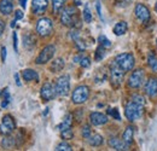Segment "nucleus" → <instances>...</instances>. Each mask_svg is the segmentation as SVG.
Returning a JSON list of instances; mask_svg holds the SVG:
<instances>
[{
	"label": "nucleus",
	"mask_w": 157,
	"mask_h": 151,
	"mask_svg": "<svg viewBox=\"0 0 157 151\" xmlns=\"http://www.w3.org/2000/svg\"><path fill=\"white\" fill-rule=\"evenodd\" d=\"M60 134H62V138L63 139H71L73 138V131H71V128L60 131Z\"/></svg>",
	"instance_id": "nucleus-32"
},
{
	"label": "nucleus",
	"mask_w": 157,
	"mask_h": 151,
	"mask_svg": "<svg viewBox=\"0 0 157 151\" xmlns=\"http://www.w3.org/2000/svg\"><path fill=\"white\" fill-rule=\"evenodd\" d=\"M67 2V0H52V7L55 12H59L62 10V7L64 6V4Z\"/></svg>",
	"instance_id": "nucleus-26"
},
{
	"label": "nucleus",
	"mask_w": 157,
	"mask_h": 151,
	"mask_svg": "<svg viewBox=\"0 0 157 151\" xmlns=\"http://www.w3.org/2000/svg\"><path fill=\"white\" fill-rule=\"evenodd\" d=\"M91 127L88 126V125H86V126H83L82 127V137L83 138H86V139H88L90 137H91Z\"/></svg>",
	"instance_id": "nucleus-34"
},
{
	"label": "nucleus",
	"mask_w": 157,
	"mask_h": 151,
	"mask_svg": "<svg viewBox=\"0 0 157 151\" xmlns=\"http://www.w3.org/2000/svg\"><path fill=\"white\" fill-rule=\"evenodd\" d=\"M12 38H13V48H15V51H16V52H18V42H17V33H15V32H13V35H12Z\"/></svg>",
	"instance_id": "nucleus-39"
},
{
	"label": "nucleus",
	"mask_w": 157,
	"mask_h": 151,
	"mask_svg": "<svg viewBox=\"0 0 157 151\" xmlns=\"http://www.w3.org/2000/svg\"><path fill=\"white\" fill-rule=\"evenodd\" d=\"M133 138H134V128H133L132 126H128V127L124 130L123 134H122V139H123L124 143H127V144L129 145V144H132Z\"/></svg>",
	"instance_id": "nucleus-20"
},
{
	"label": "nucleus",
	"mask_w": 157,
	"mask_h": 151,
	"mask_svg": "<svg viewBox=\"0 0 157 151\" xmlns=\"http://www.w3.org/2000/svg\"><path fill=\"white\" fill-rule=\"evenodd\" d=\"M64 65H65V62H64L63 58H56V59L52 62L50 69H51L52 73H58V72H60V70L64 68Z\"/></svg>",
	"instance_id": "nucleus-22"
},
{
	"label": "nucleus",
	"mask_w": 157,
	"mask_h": 151,
	"mask_svg": "<svg viewBox=\"0 0 157 151\" xmlns=\"http://www.w3.org/2000/svg\"><path fill=\"white\" fill-rule=\"evenodd\" d=\"M56 150L57 151H71V146L68 144V143H65V141H62L60 144L57 145V148H56Z\"/></svg>",
	"instance_id": "nucleus-30"
},
{
	"label": "nucleus",
	"mask_w": 157,
	"mask_h": 151,
	"mask_svg": "<svg viewBox=\"0 0 157 151\" xmlns=\"http://www.w3.org/2000/svg\"><path fill=\"white\" fill-rule=\"evenodd\" d=\"M104 143V139L100 134H93L88 138V144L91 146H100Z\"/></svg>",
	"instance_id": "nucleus-24"
},
{
	"label": "nucleus",
	"mask_w": 157,
	"mask_h": 151,
	"mask_svg": "<svg viewBox=\"0 0 157 151\" xmlns=\"http://www.w3.org/2000/svg\"><path fill=\"white\" fill-rule=\"evenodd\" d=\"M48 1L47 0H33V5H32V10L35 15H42L46 9H47Z\"/></svg>",
	"instance_id": "nucleus-13"
},
{
	"label": "nucleus",
	"mask_w": 157,
	"mask_h": 151,
	"mask_svg": "<svg viewBox=\"0 0 157 151\" xmlns=\"http://www.w3.org/2000/svg\"><path fill=\"white\" fill-rule=\"evenodd\" d=\"M16 128V123H15V118L11 115H5L2 117L1 125H0V132L4 135H9L13 132V130Z\"/></svg>",
	"instance_id": "nucleus-9"
},
{
	"label": "nucleus",
	"mask_w": 157,
	"mask_h": 151,
	"mask_svg": "<svg viewBox=\"0 0 157 151\" xmlns=\"http://www.w3.org/2000/svg\"><path fill=\"white\" fill-rule=\"evenodd\" d=\"M80 64L82 68H88L91 65V59L88 57H81L80 59Z\"/></svg>",
	"instance_id": "nucleus-35"
},
{
	"label": "nucleus",
	"mask_w": 157,
	"mask_h": 151,
	"mask_svg": "<svg viewBox=\"0 0 157 151\" xmlns=\"http://www.w3.org/2000/svg\"><path fill=\"white\" fill-rule=\"evenodd\" d=\"M2 95H4V100L1 102V108H6L9 105V103H10V92H9V88H5L4 92H2Z\"/></svg>",
	"instance_id": "nucleus-28"
},
{
	"label": "nucleus",
	"mask_w": 157,
	"mask_h": 151,
	"mask_svg": "<svg viewBox=\"0 0 157 151\" xmlns=\"http://www.w3.org/2000/svg\"><path fill=\"white\" fill-rule=\"evenodd\" d=\"M147 62H149V67L152 69V72L157 73V57L154 53H150L147 57Z\"/></svg>",
	"instance_id": "nucleus-25"
},
{
	"label": "nucleus",
	"mask_w": 157,
	"mask_h": 151,
	"mask_svg": "<svg viewBox=\"0 0 157 151\" xmlns=\"http://www.w3.org/2000/svg\"><path fill=\"white\" fill-rule=\"evenodd\" d=\"M22 77L24 81H39V75L33 69H25L22 72Z\"/></svg>",
	"instance_id": "nucleus-18"
},
{
	"label": "nucleus",
	"mask_w": 157,
	"mask_h": 151,
	"mask_svg": "<svg viewBox=\"0 0 157 151\" xmlns=\"http://www.w3.org/2000/svg\"><path fill=\"white\" fill-rule=\"evenodd\" d=\"M4 30H5V22L2 19H0V37L4 33Z\"/></svg>",
	"instance_id": "nucleus-43"
},
{
	"label": "nucleus",
	"mask_w": 157,
	"mask_h": 151,
	"mask_svg": "<svg viewBox=\"0 0 157 151\" xmlns=\"http://www.w3.org/2000/svg\"><path fill=\"white\" fill-rule=\"evenodd\" d=\"M69 37H70V39H73L74 41H76V40H78V37H80V33H78V30H71L70 32V34H69Z\"/></svg>",
	"instance_id": "nucleus-38"
},
{
	"label": "nucleus",
	"mask_w": 157,
	"mask_h": 151,
	"mask_svg": "<svg viewBox=\"0 0 157 151\" xmlns=\"http://www.w3.org/2000/svg\"><path fill=\"white\" fill-rule=\"evenodd\" d=\"M15 80H16V85H17V86H21L20 75H18V74H17V73H16V74H15Z\"/></svg>",
	"instance_id": "nucleus-44"
},
{
	"label": "nucleus",
	"mask_w": 157,
	"mask_h": 151,
	"mask_svg": "<svg viewBox=\"0 0 157 151\" xmlns=\"http://www.w3.org/2000/svg\"><path fill=\"white\" fill-rule=\"evenodd\" d=\"M71 125H73V115H71V114H68V115H65L64 120H63L62 123L59 125V130H60V131H64V130L71 128Z\"/></svg>",
	"instance_id": "nucleus-23"
},
{
	"label": "nucleus",
	"mask_w": 157,
	"mask_h": 151,
	"mask_svg": "<svg viewBox=\"0 0 157 151\" xmlns=\"http://www.w3.org/2000/svg\"><path fill=\"white\" fill-rule=\"evenodd\" d=\"M88 97H90V88L85 85H81L74 90L71 95V100L74 104H82L88 99Z\"/></svg>",
	"instance_id": "nucleus-5"
},
{
	"label": "nucleus",
	"mask_w": 157,
	"mask_h": 151,
	"mask_svg": "<svg viewBox=\"0 0 157 151\" xmlns=\"http://www.w3.org/2000/svg\"><path fill=\"white\" fill-rule=\"evenodd\" d=\"M20 5L23 7V9H25V5H27V0H20Z\"/></svg>",
	"instance_id": "nucleus-45"
},
{
	"label": "nucleus",
	"mask_w": 157,
	"mask_h": 151,
	"mask_svg": "<svg viewBox=\"0 0 157 151\" xmlns=\"http://www.w3.org/2000/svg\"><path fill=\"white\" fill-rule=\"evenodd\" d=\"M134 12H136L137 18L140 22H143V23H146L150 19V11H149V9L144 4H137Z\"/></svg>",
	"instance_id": "nucleus-12"
},
{
	"label": "nucleus",
	"mask_w": 157,
	"mask_h": 151,
	"mask_svg": "<svg viewBox=\"0 0 157 151\" xmlns=\"http://www.w3.org/2000/svg\"><path fill=\"white\" fill-rule=\"evenodd\" d=\"M1 60H2V62L6 60V47H5V46L1 47Z\"/></svg>",
	"instance_id": "nucleus-42"
},
{
	"label": "nucleus",
	"mask_w": 157,
	"mask_h": 151,
	"mask_svg": "<svg viewBox=\"0 0 157 151\" xmlns=\"http://www.w3.org/2000/svg\"><path fill=\"white\" fill-rule=\"evenodd\" d=\"M60 22L63 25L67 27H75L76 23H80V21L78 18V11L74 6H68L62 11L60 15ZM80 25V24H78Z\"/></svg>",
	"instance_id": "nucleus-2"
},
{
	"label": "nucleus",
	"mask_w": 157,
	"mask_h": 151,
	"mask_svg": "<svg viewBox=\"0 0 157 151\" xmlns=\"http://www.w3.org/2000/svg\"><path fill=\"white\" fill-rule=\"evenodd\" d=\"M109 145H110L113 149H115V150H117V151L129 150V145H128L127 143H124L123 139L121 140V139H118V138H110V139H109Z\"/></svg>",
	"instance_id": "nucleus-15"
},
{
	"label": "nucleus",
	"mask_w": 157,
	"mask_h": 151,
	"mask_svg": "<svg viewBox=\"0 0 157 151\" xmlns=\"http://www.w3.org/2000/svg\"><path fill=\"white\" fill-rule=\"evenodd\" d=\"M35 42H36V40L34 38V35H32L29 33L23 37V45H24V47L27 50H32L35 46Z\"/></svg>",
	"instance_id": "nucleus-21"
},
{
	"label": "nucleus",
	"mask_w": 157,
	"mask_h": 151,
	"mask_svg": "<svg viewBox=\"0 0 157 151\" xmlns=\"http://www.w3.org/2000/svg\"><path fill=\"white\" fill-rule=\"evenodd\" d=\"M15 25H16V19H13V21H12V22H11V27H12V28H13V27H15Z\"/></svg>",
	"instance_id": "nucleus-46"
},
{
	"label": "nucleus",
	"mask_w": 157,
	"mask_h": 151,
	"mask_svg": "<svg viewBox=\"0 0 157 151\" xmlns=\"http://www.w3.org/2000/svg\"><path fill=\"white\" fill-rule=\"evenodd\" d=\"M53 32V23L50 18H40L38 21V24H36V33L39 34L40 37L42 38H46V37H50Z\"/></svg>",
	"instance_id": "nucleus-4"
},
{
	"label": "nucleus",
	"mask_w": 157,
	"mask_h": 151,
	"mask_svg": "<svg viewBox=\"0 0 157 151\" xmlns=\"http://www.w3.org/2000/svg\"><path fill=\"white\" fill-rule=\"evenodd\" d=\"M145 92L149 97H156L157 95V79L151 77L147 80L145 85Z\"/></svg>",
	"instance_id": "nucleus-16"
},
{
	"label": "nucleus",
	"mask_w": 157,
	"mask_h": 151,
	"mask_svg": "<svg viewBox=\"0 0 157 151\" xmlns=\"http://www.w3.org/2000/svg\"><path fill=\"white\" fill-rule=\"evenodd\" d=\"M13 11V1L12 0H1L0 1V14L4 16L11 15Z\"/></svg>",
	"instance_id": "nucleus-17"
},
{
	"label": "nucleus",
	"mask_w": 157,
	"mask_h": 151,
	"mask_svg": "<svg viewBox=\"0 0 157 151\" xmlns=\"http://www.w3.org/2000/svg\"><path fill=\"white\" fill-rule=\"evenodd\" d=\"M104 48H105V47H103L101 45L97 48V51H96V59H97V60L103 59V57L105 55V50H104Z\"/></svg>",
	"instance_id": "nucleus-31"
},
{
	"label": "nucleus",
	"mask_w": 157,
	"mask_h": 151,
	"mask_svg": "<svg viewBox=\"0 0 157 151\" xmlns=\"http://www.w3.org/2000/svg\"><path fill=\"white\" fill-rule=\"evenodd\" d=\"M75 5L78 6V5H81V2H80V0H75Z\"/></svg>",
	"instance_id": "nucleus-47"
},
{
	"label": "nucleus",
	"mask_w": 157,
	"mask_h": 151,
	"mask_svg": "<svg viewBox=\"0 0 157 151\" xmlns=\"http://www.w3.org/2000/svg\"><path fill=\"white\" fill-rule=\"evenodd\" d=\"M83 19L86 23H91V21H92V15H91V10H90L88 4H86L85 9H83Z\"/></svg>",
	"instance_id": "nucleus-27"
},
{
	"label": "nucleus",
	"mask_w": 157,
	"mask_h": 151,
	"mask_svg": "<svg viewBox=\"0 0 157 151\" xmlns=\"http://www.w3.org/2000/svg\"><path fill=\"white\" fill-rule=\"evenodd\" d=\"M108 114L110 115V116H113L115 120H117V121H120L121 120V116H120V113H118L117 109H109L108 110Z\"/></svg>",
	"instance_id": "nucleus-36"
},
{
	"label": "nucleus",
	"mask_w": 157,
	"mask_h": 151,
	"mask_svg": "<svg viewBox=\"0 0 157 151\" xmlns=\"http://www.w3.org/2000/svg\"><path fill=\"white\" fill-rule=\"evenodd\" d=\"M155 9H156V11H157V2H156V6H155Z\"/></svg>",
	"instance_id": "nucleus-48"
},
{
	"label": "nucleus",
	"mask_w": 157,
	"mask_h": 151,
	"mask_svg": "<svg viewBox=\"0 0 157 151\" xmlns=\"http://www.w3.org/2000/svg\"><path fill=\"white\" fill-rule=\"evenodd\" d=\"M96 7H97V11H98L99 18L103 19V15H101V10H100V2H99V0H97V2H96Z\"/></svg>",
	"instance_id": "nucleus-41"
},
{
	"label": "nucleus",
	"mask_w": 157,
	"mask_h": 151,
	"mask_svg": "<svg viewBox=\"0 0 157 151\" xmlns=\"http://www.w3.org/2000/svg\"><path fill=\"white\" fill-rule=\"evenodd\" d=\"M56 91L59 95H68L70 91V77L69 75L60 76L56 82Z\"/></svg>",
	"instance_id": "nucleus-6"
},
{
	"label": "nucleus",
	"mask_w": 157,
	"mask_h": 151,
	"mask_svg": "<svg viewBox=\"0 0 157 151\" xmlns=\"http://www.w3.org/2000/svg\"><path fill=\"white\" fill-rule=\"evenodd\" d=\"M56 95H57L56 87H55L52 83H50V82H46V83L41 87V90H40V95H41V98H42L45 102L52 100Z\"/></svg>",
	"instance_id": "nucleus-11"
},
{
	"label": "nucleus",
	"mask_w": 157,
	"mask_h": 151,
	"mask_svg": "<svg viewBox=\"0 0 157 151\" xmlns=\"http://www.w3.org/2000/svg\"><path fill=\"white\" fill-rule=\"evenodd\" d=\"M123 76H124V70H122L114 62V64H111V69H110V81H111V83L115 87H118L123 81Z\"/></svg>",
	"instance_id": "nucleus-7"
},
{
	"label": "nucleus",
	"mask_w": 157,
	"mask_h": 151,
	"mask_svg": "<svg viewBox=\"0 0 157 151\" xmlns=\"http://www.w3.org/2000/svg\"><path fill=\"white\" fill-rule=\"evenodd\" d=\"M22 18H23V12H22L21 10H17V11L15 12V19L18 21V19H22Z\"/></svg>",
	"instance_id": "nucleus-40"
},
{
	"label": "nucleus",
	"mask_w": 157,
	"mask_h": 151,
	"mask_svg": "<svg viewBox=\"0 0 157 151\" xmlns=\"http://www.w3.org/2000/svg\"><path fill=\"white\" fill-rule=\"evenodd\" d=\"M55 53H56L55 45H48V46H46V47L42 48V51L40 52V55L36 58L35 63L36 64H45V63H47L48 60H51L53 58Z\"/></svg>",
	"instance_id": "nucleus-8"
},
{
	"label": "nucleus",
	"mask_w": 157,
	"mask_h": 151,
	"mask_svg": "<svg viewBox=\"0 0 157 151\" xmlns=\"http://www.w3.org/2000/svg\"><path fill=\"white\" fill-rule=\"evenodd\" d=\"M127 29H128L127 23H126L124 21H120V22H117V23L115 24V27H114V34L117 35V37H121V35L126 34Z\"/></svg>",
	"instance_id": "nucleus-19"
},
{
	"label": "nucleus",
	"mask_w": 157,
	"mask_h": 151,
	"mask_svg": "<svg viewBox=\"0 0 157 151\" xmlns=\"http://www.w3.org/2000/svg\"><path fill=\"white\" fill-rule=\"evenodd\" d=\"M132 100L136 102V103H139V104L145 105V100H144V98H143L140 95H132Z\"/></svg>",
	"instance_id": "nucleus-37"
},
{
	"label": "nucleus",
	"mask_w": 157,
	"mask_h": 151,
	"mask_svg": "<svg viewBox=\"0 0 157 151\" xmlns=\"http://www.w3.org/2000/svg\"><path fill=\"white\" fill-rule=\"evenodd\" d=\"M144 114V105L143 104H139V103H136L133 100L128 102L126 108H124V115L127 117L128 121L133 122L138 118H140Z\"/></svg>",
	"instance_id": "nucleus-1"
},
{
	"label": "nucleus",
	"mask_w": 157,
	"mask_h": 151,
	"mask_svg": "<svg viewBox=\"0 0 157 151\" xmlns=\"http://www.w3.org/2000/svg\"><path fill=\"white\" fill-rule=\"evenodd\" d=\"M90 120H91V123L94 125V126H101V125H105L108 122V116L104 115L98 111H94L90 115Z\"/></svg>",
	"instance_id": "nucleus-14"
},
{
	"label": "nucleus",
	"mask_w": 157,
	"mask_h": 151,
	"mask_svg": "<svg viewBox=\"0 0 157 151\" xmlns=\"http://www.w3.org/2000/svg\"><path fill=\"white\" fill-rule=\"evenodd\" d=\"M144 70L143 69H137L132 73V75L129 76L128 79V86L132 87V88H138L141 86L143 81H144Z\"/></svg>",
	"instance_id": "nucleus-10"
},
{
	"label": "nucleus",
	"mask_w": 157,
	"mask_h": 151,
	"mask_svg": "<svg viewBox=\"0 0 157 151\" xmlns=\"http://www.w3.org/2000/svg\"><path fill=\"white\" fill-rule=\"evenodd\" d=\"M1 144H2V146H4V148L10 149V148L15 144V140H13L12 138H6V139H4V140H2V143H1Z\"/></svg>",
	"instance_id": "nucleus-33"
},
{
	"label": "nucleus",
	"mask_w": 157,
	"mask_h": 151,
	"mask_svg": "<svg viewBox=\"0 0 157 151\" xmlns=\"http://www.w3.org/2000/svg\"><path fill=\"white\" fill-rule=\"evenodd\" d=\"M115 63L118 67L124 70V72H129L134 68V56L132 53H121L117 55L115 58Z\"/></svg>",
	"instance_id": "nucleus-3"
},
{
	"label": "nucleus",
	"mask_w": 157,
	"mask_h": 151,
	"mask_svg": "<svg viewBox=\"0 0 157 151\" xmlns=\"http://www.w3.org/2000/svg\"><path fill=\"white\" fill-rule=\"evenodd\" d=\"M98 41H99V44H100L103 47H106V48H108V47H110V46H111L110 40L106 38L105 35H100V37L98 38Z\"/></svg>",
	"instance_id": "nucleus-29"
}]
</instances>
